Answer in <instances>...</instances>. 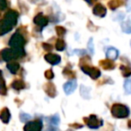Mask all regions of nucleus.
Here are the masks:
<instances>
[{
	"label": "nucleus",
	"mask_w": 131,
	"mask_h": 131,
	"mask_svg": "<svg viewBox=\"0 0 131 131\" xmlns=\"http://www.w3.org/2000/svg\"><path fill=\"white\" fill-rule=\"evenodd\" d=\"M18 13L15 10H9L5 14V16L0 21V35H4L9 32L14 26L17 24Z\"/></svg>",
	"instance_id": "1"
},
{
	"label": "nucleus",
	"mask_w": 131,
	"mask_h": 131,
	"mask_svg": "<svg viewBox=\"0 0 131 131\" xmlns=\"http://www.w3.org/2000/svg\"><path fill=\"white\" fill-rule=\"evenodd\" d=\"M24 44H25V40H24V36L22 34L17 31V32L14 33L12 35L11 39L9 40V46L12 48V49H15V50L21 52L23 55H25V52H24Z\"/></svg>",
	"instance_id": "2"
},
{
	"label": "nucleus",
	"mask_w": 131,
	"mask_h": 131,
	"mask_svg": "<svg viewBox=\"0 0 131 131\" xmlns=\"http://www.w3.org/2000/svg\"><path fill=\"white\" fill-rule=\"evenodd\" d=\"M111 115L116 118H125L129 116V109L126 105L120 103H114L111 106Z\"/></svg>",
	"instance_id": "3"
},
{
	"label": "nucleus",
	"mask_w": 131,
	"mask_h": 131,
	"mask_svg": "<svg viewBox=\"0 0 131 131\" xmlns=\"http://www.w3.org/2000/svg\"><path fill=\"white\" fill-rule=\"evenodd\" d=\"M80 68L85 75H89L93 80H96L101 77L100 69L97 68H94V67H92V66L85 64V65H80Z\"/></svg>",
	"instance_id": "4"
},
{
	"label": "nucleus",
	"mask_w": 131,
	"mask_h": 131,
	"mask_svg": "<svg viewBox=\"0 0 131 131\" xmlns=\"http://www.w3.org/2000/svg\"><path fill=\"white\" fill-rule=\"evenodd\" d=\"M1 57H2L3 60L5 61H11L13 59H15V58H21V57H24V55L22 54L19 51L15 50L14 49H5L1 51Z\"/></svg>",
	"instance_id": "5"
},
{
	"label": "nucleus",
	"mask_w": 131,
	"mask_h": 131,
	"mask_svg": "<svg viewBox=\"0 0 131 131\" xmlns=\"http://www.w3.org/2000/svg\"><path fill=\"white\" fill-rule=\"evenodd\" d=\"M84 121L90 128L93 129L98 128L103 124V120L98 118V117L96 115H91V116L87 117V118H84Z\"/></svg>",
	"instance_id": "6"
},
{
	"label": "nucleus",
	"mask_w": 131,
	"mask_h": 131,
	"mask_svg": "<svg viewBox=\"0 0 131 131\" xmlns=\"http://www.w3.org/2000/svg\"><path fill=\"white\" fill-rule=\"evenodd\" d=\"M42 122L40 119L33 120V121L27 122L25 126H24V129L25 131H40L42 129Z\"/></svg>",
	"instance_id": "7"
},
{
	"label": "nucleus",
	"mask_w": 131,
	"mask_h": 131,
	"mask_svg": "<svg viewBox=\"0 0 131 131\" xmlns=\"http://www.w3.org/2000/svg\"><path fill=\"white\" fill-rule=\"evenodd\" d=\"M33 23H34L37 26H39L40 29H42L43 27L48 25V24H49V18L46 17L45 15H43L41 13H40L34 17Z\"/></svg>",
	"instance_id": "8"
},
{
	"label": "nucleus",
	"mask_w": 131,
	"mask_h": 131,
	"mask_svg": "<svg viewBox=\"0 0 131 131\" xmlns=\"http://www.w3.org/2000/svg\"><path fill=\"white\" fill-rule=\"evenodd\" d=\"M77 87V82L75 81V79H72L69 82H67L65 84L63 85V89L64 92L67 95H69L71 93H73L75 91Z\"/></svg>",
	"instance_id": "9"
},
{
	"label": "nucleus",
	"mask_w": 131,
	"mask_h": 131,
	"mask_svg": "<svg viewBox=\"0 0 131 131\" xmlns=\"http://www.w3.org/2000/svg\"><path fill=\"white\" fill-rule=\"evenodd\" d=\"M45 60L48 63L51 64V65H58L61 61V57L58 54H52V53H48L44 56Z\"/></svg>",
	"instance_id": "10"
},
{
	"label": "nucleus",
	"mask_w": 131,
	"mask_h": 131,
	"mask_svg": "<svg viewBox=\"0 0 131 131\" xmlns=\"http://www.w3.org/2000/svg\"><path fill=\"white\" fill-rule=\"evenodd\" d=\"M44 91L45 93H47V95L50 98H54L56 97L57 95V89H56V86H55L54 84L52 83H47V84L44 85Z\"/></svg>",
	"instance_id": "11"
},
{
	"label": "nucleus",
	"mask_w": 131,
	"mask_h": 131,
	"mask_svg": "<svg viewBox=\"0 0 131 131\" xmlns=\"http://www.w3.org/2000/svg\"><path fill=\"white\" fill-rule=\"evenodd\" d=\"M93 13L98 17H104L107 14V10L102 4H96L93 9Z\"/></svg>",
	"instance_id": "12"
},
{
	"label": "nucleus",
	"mask_w": 131,
	"mask_h": 131,
	"mask_svg": "<svg viewBox=\"0 0 131 131\" xmlns=\"http://www.w3.org/2000/svg\"><path fill=\"white\" fill-rule=\"evenodd\" d=\"M99 65L103 68L104 70H112L115 68L116 65L115 63L113 62V60H111V59H102L99 62Z\"/></svg>",
	"instance_id": "13"
},
{
	"label": "nucleus",
	"mask_w": 131,
	"mask_h": 131,
	"mask_svg": "<svg viewBox=\"0 0 131 131\" xmlns=\"http://www.w3.org/2000/svg\"><path fill=\"white\" fill-rule=\"evenodd\" d=\"M127 0H111L110 2H108V6L111 10L115 11L117 8L124 6L127 3Z\"/></svg>",
	"instance_id": "14"
},
{
	"label": "nucleus",
	"mask_w": 131,
	"mask_h": 131,
	"mask_svg": "<svg viewBox=\"0 0 131 131\" xmlns=\"http://www.w3.org/2000/svg\"><path fill=\"white\" fill-rule=\"evenodd\" d=\"M106 57H107V58H109V59L114 61L118 57V50L114 47H110L109 49L106 50Z\"/></svg>",
	"instance_id": "15"
},
{
	"label": "nucleus",
	"mask_w": 131,
	"mask_h": 131,
	"mask_svg": "<svg viewBox=\"0 0 131 131\" xmlns=\"http://www.w3.org/2000/svg\"><path fill=\"white\" fill-rule=\"evenodd\" d=\"M11 118V114H10V111L7 108H4L2 111H0V119L2 120L4 123H8Z\"/></svg>",
	"instance_id": "16"
},
{
	"label": "nucleus",
	"mask_w": 131,
	"mask_h": 131,
	"mask_svg": "<svg viewBox=\"0 0 131 131\" xmlns=\"http://www.w3.org/2000/svg\"><path fill=\"white\" fill-rule=\"evenodd\" d=\"M80 94H81V96L84 99H85V100L90 99L91 98V88L86 87L85 85L82 84V85L80 86Z\"/></svg>",
	"instance_id": "17"
},
{
	"label": "nucleus",
	"mask_w": 131,
	"mask_h": 131,
	"mask_svg": "<svg viewBox=\"0 0 131 131\" xmlns=\"http://www.w3.org/2000/svg\"><path fill=\"white\" fill-rule=\"evenodd\" d=\"M6 67H7L8 70H9L12 74H14V75L16 74V72L18 71L19 68H20L19 63H17V62H15V61H12V62H10V63H8Z\"/></svg>",
	"instance_id": "18"
},
{
	"label": "nucleus",
	"mask_w": 131,
	"mask_h": 131,
	"mask_svg": "<svg viewBox=\"0 0 131 131\" xmlns=\"http://www.w3.org/2000/svg\"><path fill=\"white\" fill-rule=\"evenodd\" d=\"M6 81L3 77V72L0 70V94L6 95Z\"/></svg>",
	"instance_id": "19"
},
{
	"label": "nucleus",
	"mask_w": 131,
	"mask_h": 131,
	"mask_svg": "<svg viewBox=\"0 0 131 131\" xmlns=\"http://www.w3.org/2000/svg\"><path fill=\"white\" fill-rule=\"evenodd\" d=\"M11 86L14 88L15 90H22L25 88V83L24 82L23 80H20V79H16L15 80L13 83H12Z\"/></svg>",
	"instance_id": "20"
},
{
	"label": "nucleus",
	"mask_w": 131,
	"mask_h": 131,
	"mask_svg": "<svg viewBox=\"0 0 131 131\" xmlns=\"http://www.w3.org/2000/svg\"><path fill=\"white\" fill-rule=\"evenodd\" d=\"M63 75L68 79H75V73L70 68H65L63 70Z\"/></svg>",
	"instance_id": "21"
},
{
	"label": "nucleus",
	"mask_w": 131,
	"mask_h": 131,
	"mask_svg": "<svg viewBox=\"0 0 131 131\" xmlns=\"http://www.w3.org/2000/svg\"><path fill=\"white\" fill-rule=\"evenodd\" d=\"M121 29L122 31L125 33H131V17L127 21V22H123L121 24Z\"/></svg>",
	"instance_id": "22"
},
{
	"label": "nucleus",
	"mask_w": 131,
	"mask_h": 131,
	"mask_svg": "<svg viewBox=\"0 0 131 131\" xmlns=\"http://www.w3.org/2000/svg\"><path fill=\"white\" fill-rule=\"evenodd\" d=\"M120 70H121L122 75L124 77H129L131 75V68L127 66L121 65L120 66Z\"/></svg>",
	"instance_id": "23"
},
{
	"label": "nucleus",
	"mask_w": 131,
	"mask_h": 131,
	"mask_svg": "<svg viewBox=\"0 0 131 131\" xmlns=\"http://www.w3.org/2000/svg\"><path fill=\"white\" fill-rule=\"evenodd\" d=\"M66 49V42L62 38H59L56 41V49L58 51H63Z\"/></svg>",
	"instance_id": "24"
},
{
	"label": "nucleus",
	"mask_w": 131,
	"mask_h": 131,
	"mask_svg": "<svg viewBox=\"0 0 131 131\" xmlns=\"http://www.w3.org/2000/svg\"><path fill=\"white\" fill-rule=\"evenodd\" d=\"M123 87H124V91L127 94H130L131 93V80L130 79H127L125 80L123 84Z\"/></svg>",
	"instance_id": "25"
},
{
	"label": "nucleus",
	"mask_w": 131,
	"mask_h": 131,
	"mask_svg": "<svg viewBox=\"0 0 131 131\" xmlns=\"http://www.w3.org/2000/svg\"><path fill=\"white\" fill-rule=\"evenodd\" d=\"M55 30H56L57 34H58V36L59 37V38H63L66 35V33H67V30H66L63 26H56Z\"/></svg>",
	"instance_id": "26"
},
{
	"label": "nucleus",
	"mask_w": 131,
	"mask_h": 131,
	"mask_svg": "<svg viewBox=\"0 0 131 131\" xmlns=\"http://www.w3.org/2000/svg\"><path fill=\"white\" fill-rule=\"evenodd\" d=\"M125 18V14L122 13V12H118V13L114 14L112 15V20L117 22V21H122Z\"/></svg>",
	"instance_id": "27"
},
{
	"label": "nucleus",
	"mask_w": 131,
	"mask_h": 131,
	"mask_svg": "<svg viewBox=\"0 0 131 131\" xmlns=\"http://www.w3.org/2000/svg\"><path fill=\"white\" fill-rule=\"evenodd\" d=\"M87 47H88V50H89V52L91 53L92 55L94 54V44H93V38L89 39L88 43H87Z\"/></svg>",
	"instance_id": "28"
},
{
	"label": "nucleus",
	"mask_w": 131,
	"mask_h": 131,
	"mask_svg": "<svg viewBox=\"0 0 131 131\" xmlns=\"http://www.w3.org/2000/svg\"><path fill=\"white\" fill-rule=\"evenodd\" d=\"M31 118V115L27 114V113H24V112L20 113V120L22 122H28Z\"/></svg>",
	"instance_id": "29"
},
{
	"label": "nucleus",
	"mask_w": 131,
	"mask_h": 131,
	"mask_svg": "<svg viewBox=\"0 0 131 131\" xmlns=\"http://www.w3.org/2000/svg\"><path fill=\"white\" fill-rule=\"evenodd\" d=\"M49 121H50V124L57 126V125H58V123L60 122V118L58 114H55L54 116H52L50 118H49Z\"/></svg>",
	"instance_id": "30"
},
{
	"label": "nucleus",
	"mask_w": 131,
	"mask_h": 131,
	"mask_svg": "<svg viewBox=\"0 0 131 131\" xmlns=\"http://www.w3.org/2000/svg\"><path fill=\"white\" fill-rule=\"evenodd\" d=\"M45 77L48 80H51V79L54 78V73L51 69H49L47 71H45Z\"/></svg>",
	"instance_id": "31"
},
{
	"label": "nucleus",
	"mask_w": 131,
	"mask_h": 131,
	"mask_svg": "<svg viewBox=\"0 0 131 131\" xmlns=\"http://www.w3.org/2000/svg\"><path fill=\"white\" fill-rule=\"evenodd\" d=\"M29 2H31V4L39 5V6H44L47 4L45 0H29Z\"/></svg>",
	"instance_id": "32"
},
{
	"label": "nucleus",
	"mask_w": 131,
	"mask_h": 131,
	"mask_svg": "<svg viewBox=\"0 0 131 131\" xmlns=\"http://www.w3.org/2000/svg\"><path fill=\"white\" fill-rule=\"evenodd\" d=\"M42 48L44 49V50H46L47 52H50L51 50L53 49V46L50 45V44L49 43H42Z\"/></svg>",
	"instance_id": "33"
},
{
	"label": "nucleus",
	"mask_w": 131,
	"mask_h": 131,
	"mask_svg": "<svg viewBox=\"0 0 131 131\" xmlns=\"http://www.w3.org/2000/svg\"><path fill=\"white\" fill-rule=\"evenodd\" d=\"M74 52H75L77 55H78V56H80V57H84V56H85V55H86V50H85V49H75V50H74Z\"/></svg>",
	"instance_id": "34"
},
{
	"label": "nucleus",
	"mask_w": 131,
	"mask_h": 131,
	"mask_svg": "<svg viewBox=\"0 0 131 131\" xmlns=\"http://www.w3.org/2000/svg\"><path fill=\"white\" fill-rule=\"evenodd\" d=\"M7 7L6 0H0V10H5Z\"/></svg>",
	"instance_id": "35"
},
{
	"label": "nucleus",
	"mask_w": 131,
	"mask_h": 131,
	"mask_svg": "<svg viewBox=\"0 0 131 131\" xmlns=\"http://www.w3.org/2000/svg\"><path fill=\"white\" fill-rule=\"evenodd\" d=\"M88 28H89V30H90V31H95L97 29H98V27H95V26L93 25V24H92L91 21H89V22H88Z\"/></svg>",
	"instance_id": "36"
},
{
	"label": "nucleus",
	"mask_w": 131,
	"mask_h": 131,
	"mask_svg": "<svg viewBox=\"0 0 131 131\" xmlns=\"http://www.w3.org/2000/svg\"><path fill=\"white\" fill-rule=\"evenodd\" d=\"M69 127H73V128L78 129V128H82L83 125H79L78 123H74V124H69Z\"/></svg>",
	"instance_id": "37"
},
{
	"label": "nucleus",
	"mask_w": 131,
	"mask_h": 131,
	"mask_svg": "<svg viewBox=\"0 0 131 131\" xmlns=\"http://www.w3.org/2000/svg\"><path fill=\"white\" fill-rule=\"evenodd\" d=\"M84 1H85V2L89 5V6H93V5L96 2L97 0H84Z\"/></svg>",
	"instance_id": "38"
},
{
	"label": "nucleus",
	"mask_w": 131,
	"mask_h": 131,
	"mask_svg": "<svg viewBox=\"0 0 131 131\" xmlns=\"http://www.w3.org/2000/svg\"><path fill=\"white\" fill-rule=\"evenodd\" d=\"M127 124H128V127H129V128H131V120H129V121L127 122Z\"/></svg>",
	"instance_id": "39"
},
{
	"label": "nucleus",
	"mask_w": 131,
	"mask_h": 131,
	"mask_svg": "<svg viewBox=\"0 0 131 131\" xmlns=\"http://www.w3.org/2000/svg\"><path fill=\"white\" fill-rule=\"evenodd\" d=\"M130 46H131V40H130Z\"/></svg>",
	"instance_id": "40"
},
{
	"label": "nucleus",
	"mask_w": 131,
	"mask_h": 131,
	"mask_svg": "<svg viewBox=\"0 0 131 131\" xmlns=\"http://www.w3.org/2000/svg\"><path fill=\"white\" fill-rule=\"evenodd\" d=\"M67 1H70V0H67Z\"/></svg>",
	"instance_id": "41"
}]
</instances>
